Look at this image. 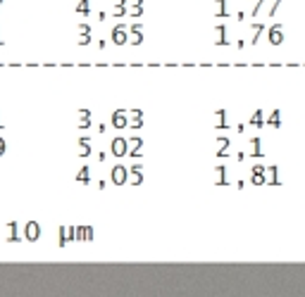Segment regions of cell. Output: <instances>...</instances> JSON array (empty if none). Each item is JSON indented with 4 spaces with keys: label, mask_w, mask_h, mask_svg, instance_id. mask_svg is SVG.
<instances>
[{
    "label": "cell",
    "mask_w": 305,
    "mask_h": 297,
    "mask_svg": "<svg viewBox=\"0 0 305 297\" xmlns=\"http://www.w3.org/2000/svg\"><path fill=\"white\" fill-rule=\"evenodd\" d=\"M265 181V176H262V169L258 167V169H253V183H262Z\"/></svg>",
    "instance_id": "cell-8"
},
{
    "label": "cell",
    "mask_w": 305,
    "mask_h": 297,
    "mask_svg": "<svg viewBox=\"0 0 305 297\" xmlns=\"http://www.w3.org/2000/svg\"><path fill=\"white\" fill-rule=\"evenodd\" d=\"M115 12H117V14H124V0H115Z\"/></svg>",
    "instance_id": "cell-10"
},
{
    "label": "cell",
    "mask_w": 305,
    "mask_h": 297,
    "mask_svg": "<svg viewBox=\"0 0 305 297\" xmlns=\"http://www.w3.org/2000/svg\"><path fill=\"white\" fill-rule=\"evenodd\" d=\"M215 33H217V45H229V36H227V24H217L215 26Z\"/></svg>",
    "instance_id": "cell-3"
},
{
    "label": "cell",
    "mask_w": 305,
    "mask_h": 297,
    "mask_svg": "<svg viewBox=\"0 0 305 297\" xmlns=\"http://www.w3.org/2000/svg\"><path fill=\"white\" fill-rule=\"evenodd\" d=\"M253 2V7H251V17H258V12L262 10V5L267 2V0H251Z\"/></svg>",
    "instance_id": "cell-6"
},
{
    "label": "cell",
    "mask_w": 305,
    "mask_h": 297,
    "mask_svg": "<svg viewBox=\"0 0 305 297\" xmlns=\"http://www.w3.org/2000/svg\"><path fill=\"white\" fill-rule=\"evenodd\" d=\"M267 31V41L272 43V45H282L284 43V24L282 21H277V24H272L270 29H265Z\"/></svg>",
    "instance_id": "cell-1"
},
{
    "label": "cell",
    "mask_w": 305,
    "mask_h": 297,
    "mask_svg": "<svg viewBox=\"0 0 305 297\" xmlns=\"http://www.w3.org/2000/svg\"><path fill=\"white\" fill-rule=\"evenodd\" d=\"M131 14H134V17H141V14H143V5H134V7H131Z\"/></svg>",
    "instance_id": "cell-11"
},
{
    "label": "cell",
    "mask_w": 305,
    "mask_h": 297,
    "mask_svg": "<svg viewBox=\"0 0 305 297\" xmlns=\"http://www.w3.org/2000/svg\"><path fill=\"white\" fill-rule=\"evenodd\" d=\"M251 29H253V38H251V43L255 45V43L260 41V33L265 31V29H267V24H255V21H253V24H251Z\"/></svg>",
    "instance_id": "cell-4"
},
{
    "label": "cell",
    "mask_w": 305,
    "mask_h": 297,
    "mask_svg": "<svg viewBox=\"0 0 305 297\" xmlns=\"http://www.w3.org/2000/svg\"><path fill=\"white\" fill-rule=\"evenodd\" d=\"M270 2V7H267V17H274L277 14V10H279V5H282L284 0H267Z\"/></svg>",
    "instance_id": "cell-5"
},
{
    "label": "cell",
    "mask_w": 305,
    "mask_h": 297,
    "mask_svg": "<svg viewBox=\"0 0 305 297\" xmlns=\"http://www.w3.org/2000/svg\"><path fill=\"white\" fill-rule=\"evenodd\" d=\"M131 36H134V41L131 43H136V45H139V43H141V24H136V26H134V29H131Z\"/></svg>",
    "instance_id": "cell-7"
},
{
    "label": "cell",
    "mask_w": 305,
    "mask_h": 297,
    "mask_svg": "<svg viewBox=\"0 0 305 297\" xmlns=\"http://www.w3.org/2000/svg\"><path fill=\"white\" fill-rule=\"evenodd\" d=\"M217 19L229 17V0H215V12H212Z\"/></svg>",
    "instance_id": "cell-2"
},
{
    "label": "cell",
    "mask_w": 305,
    "mask_h": 297,
    "mask_svg": "<svg viewBox=\"0 0 305 297\" xmlns=\"http://www.w3.org/2000/svg\"><path fill=\"white\" fill-rule=\"evenodd\" d=\"M270 124H274V126H277V124H279V114H277V112H274L272 117H270Z\"/></svg>",
    "instance_id": "cell-12"
},
{
    "label": "cell",
    "mask_w": 305,
    "mask_h": 297,
    "mask_svg": "<svg viewBox=\"0 0 305 297\" xmlns=\"http://www.w3.org/2000/svg\"><path fill=\"white\" fill-rule=\"evenodd\" d=\"M115 43H124V29H117V31H115Z\"/></svg>",
    "instance_id": "cell-9"
}]
</instances>
